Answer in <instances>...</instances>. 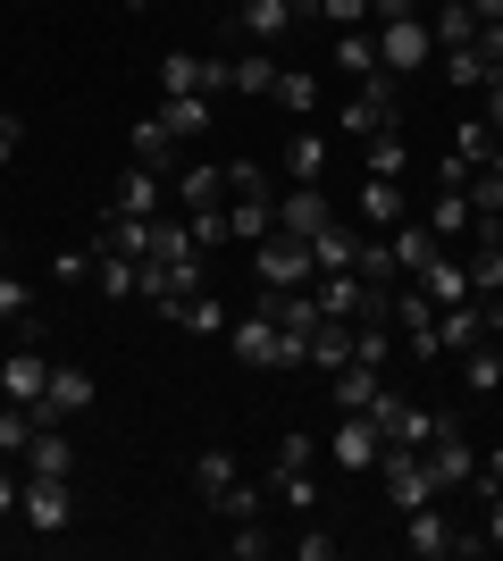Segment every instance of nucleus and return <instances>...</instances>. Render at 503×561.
Listing matches in <instances>:
<instances>
[{
    "instance_id": "nucleus-11",
    "label": "nucleus",
    "mask_w": 503,
    "mask_h": 561,
    "mask_svg": "<svg viewBox=\"0 0 503 561\" xmlns=\"http://www.w3.org/2000/svg\"><path fill=\"white\" fill-rule=\"evenodd\" d=\"M378 453H386V436H378V420H369V411H335L328 461H344V469H378Z\"/></svg>"
},
{
    "instance_id": "nucleus-58",
    "label": "nucleus",
    "mask_w": 503,
    "mask_h": 561,
    "mask_svg": "<svg viewBox=\"0 0 503 561\" xmlns=\"http://www.w3.org/2000/svg\"><path fill=\"white\" fill-rule=\"evenodd\" d=\"M294 18H328V0H286Z\"/></svg>"
},
{
    "instance_id": "nucleus-33",
    "label": "nucleus",
    "mask_w": 503,
    "mask_h": 561,
    "mask_svg": "<svg viewBox=\"0 0 503 561\" xmlns=\"http://www.w3.org/2000/svg\"><path fill=\"white\" fill-rule=\"evenodd\" d=\"M236 25L252 34V43H277V34L294 25V9H286V0H243V9H236Z\"/></svg>"
},
{
    "instance_id": "nucleus-38",
    "label": "nucleus",
    "mask_w": 503,
    "mask_h": 561,
    "mask_svg": "<svg viewBox=\"0 0 503 561\" xmlns=\"http://www.w3.org/2000/svg\"><path fill=\"white\" fill-rule=\"evenodd\" d=\"M227 202H277L268 168H261V160H227Z\"/></svg>"
},
{
    "instance_id": "nucleus-28",
    "label": "nucleus",
    "mask_w": 503,
    "mask_h": 561,
    "mask_svg": "<svg viewBox=\"0 0 503 561\" xmlns=\"http://www.w3.org/2000/svg\"><path fill=\"white\" fill-rule=\"evenodd\" d=\"M268 101H277V110H286V117H311V110H319V76H311V68H277V84H268Z\"/></svg>"
},
{
    "instance_id": "nucleus-59",
    "label": "nucleus",
    "mask_w": 503,
    "mask_h": 561,
    "mask_svg": "<svg viewBox=\"0 0 503 561\" xmlns=\"http://www.w3.org/2000/svg\"><path fill=\"white\" fill-rule=\"evenodd\" d=\"M0 260H9V234H0Z\"/></svg>"
},
{
    "instance_id": "nucleus-46",
    "label": "nucleus",
    "mask_w": 503,
    "mask_h": 561,
    "mask_svg": "<svg viewBox=\"0 0 503 561\" xmlns=\"http://www.w3.org/2000/svg\"><path fill=\"white\" fill-rule=\"evenodd\" d=\"M18 319H34V294H25V277L0 268V328H18Z\"/></svg>"
},
{
    "instance_id": "nucleus-21",
    "label": "nucleus",
    "mask_w": 503,
    "mask_h": 561,
    "mask_svg": "<svg viewBox=\"0 0 503 561\" xmlns=\"http://www.w3.org/2000/svg\"><path fill=\"white\" fill-rule=\"evenodd\" d=\"M428 34H436V50L479 43V9H470V0H436V9H428Z\"/></svg>"
},
{
    "instance_id": "nucleus-20",
    "label": "nucleus",
    "mask_w": 503,
    "mask_h": 561,
    "mask_svg": "<svg viewBox=\"0 0 503 561\" xmlns=\"http://www.w3.org/2000/svg\"><path fill=\"white\" fill-rule=\"evenodd\" d=\"M210 110H218V101H202V93H160V110H151V117L185 142V135H210Z\"/></svg>"
},
{
    "instance_id": "nucleus-24",
    "label": "nucleus",
    "mask_w": 503,
    "mask_h": 561,
    "mask_svg": "<svg viewBox=\"0 0 503 561\" xmlns=\"http://www.w3.org/2000/svg\"><path fill=\"white\" fill-rule=\"evenodd\" d=\"M378 386H386V369H361V360H344V369L328 377L335 411H369V402H378Z\"/></svg>"
},
{
    "instance_id": "nucleus-19",
    "label": "nucleus",
    "mask_w": 503,
    "mask_h": 561,
    "mask_svg": "<svg viewBox=\"0 0 503 561\" xmlns=\"http://www.w3.org/2000/svg\"><path fill=\"white\" fill-rule=\"evenodd\" d=\"M25 478H76V445L59 436V427H34V445H25Z\"/></svg>"
},
{
    "instance_id": "nucleus-17",
    "label": "nucleus",
    "mask_w": 503,
    "mask_h": 561,
    "mask_svg": "<svg viewBox=\"0 0 503 561\" xmlns=\"http://www.w3.org/2000/svg\"><path fill=\"white\" fill-rule=\"evenodd\" d=\"M428 469H436V486H445V494H461V486H470V469H479L470 436H461V427H445V436L428 445Z\"/></svg>"
},
{
    "instance_id": "nucleus-22",
    "label": "nucleus",
    "mask_w": 503,
    "mask_h": 561,
    "mask_svg": "<svg viewBox=\"0 0 503 561\" xmlns=\"http://www.w3.org/2000/svg\"><path fill=\"white\" fill-rule=\"evenodd\" d=\"M160 185H168L160 168H144V160H135V168H126V176H118V202H110V210H135V218H160Z\"/></svg>"
},
{
    "instance_id": "nucleus-2",
    "label": "nucleus",
    "mask_w": 503,
    "mask_h": 561,
    "mask_svg": "<svg viewBox=\"0 0 503 561\" xmlns=\"http://www.w3.org/2000/svg\"><path fill=\"white\" fill-rule=\"evenodd\" d=\"M344 135H403V93H395V76H361L353 84V101H344Z\"/></svg>"
},
{
    "instance_id": "nucleus-27",
    "label": "nucleus",
    "mask_w": 503,
    "mask_h": 561,
    "mask_svg": "<svg viewBox=\"0 0 503 561\" xmlns=\"http://www.w3.org/2000/svg\"><path fill=\"white\" fill-rule=\"evenodd\" d=\"M126 142H135V160H144V168H160V176H176V135H168L160 117H135V135H126Z\"/></svg>"
},
{
    "instance_id": "nucleus-54",
    "label": "nucleus",
    "mask_w": 503,
    "mask_h": 561,
    "mask_svg": "<svg viewBox=\"0 0 503 561\" xmlns=\"http://www.w3.org/2000/svg\"><path fill=\"white\" fill-rule=\"evenodd\" d=\"M479 59H487V68L503 76V25H479Z\"/></svg>"
},
{
    "instance_id": "nucleus-31",
    "label": "nucleus",
    "mask_w": 503,
    "mask_h": 561,
    "mask_svg": "<svg viewBox=\"0 0 503 561\" xmlns=\"http://www.w3.org/2000/svg\"><path fill=\"white\" fill-rule=\"evenodd\" d=\"M344 360H353V328H344V319H319V335H311V369L335 377Z\"/></svg>"
},
{
    "instance_id": "nucleus-40",
    "label": "nucleus",
    "mask_w": 503,
    "mask_h": 561,
    "mask_svg": "<svg viewBox=\"0 0 503 561\" xmlns=\"http://www.w3.org/2000/svg\"><path fill=\"white\" fill-rule=\"evenodd\" d=\"M361 160H369V176H403V168H411V142L403 135H369V142H361Z\"/></svg>"
},
{
    "instance_id": "nucleus-60",
    "label": "nucleus",
    "mask_w": 503,
    "mask_h": 561,
    "mask_svg": "<svg viewBox=\"0 0 503 561\" xmlns=\"http://www.w3.org/2000/svg\"><path fill=\"white\" fill-rule=\"evenodd\" d=\"M428 9H436V0H428Z\"/></svg>"
},
{
    "instance_id": "nucleus-26",
    "label": "nucleus",
    "mask_w": 503,
    "mask_h": 561,
    "mask_svg": "<svg viewBox=\"0 0 503 561\" xmlns=\"http://www.w3.org/2000/svg\"><path fill=\"white\" fill-rule=\"evenodd\" d=\"M335 68L353 76H378V34H369V25H335Z\"/></svg>"
},
{
    "instance_id": "nucleus-42",
    "label": "nucleus",
    "mask_w": 503,
    "mask_h": 561,
    "mask_svg": "<svg viewBox=\"0 0 503 561\" xmlns=\"http://www.w3.org/2000/svg\"><path fill=\"white\" fill-rule=\"evenodd\" d=\"M268 84H277V59H261V50H252V59H236V93H243V101H268Z\"/></svg>"
},
{
    "instance_id": "nucleus-6",
    "label": "nucleus",
    "mask_w": 503,
    "mask_h": 561,
    "mask_svg": "<svg viewBox=\"0 0 503 561\" xmlns=\"http://www.w3.org/2000/svg\"><path fill=\"white\" fill-rule=\"evenodd\" d=\"M369 34H378V68L386 76H411V68H428V59H436L428 18H395V25H369Z\"/></svg>"
},
{
    "instance_id": "nucleus-7",
    "label": "nucleus",
    "mask_w": 503,
    "mask_h": 561,
    "mask_svg": "<svg viewBox=\"0 0 503 561\" xmlns=\"http://www.w3.org/2000/svg\"><path fill=\"white\" fill-rule=\"evenodd\" d=\"M160 93H236V59H193V50H176V59H160Z\"/></svg>"
},
{
    "instance_id": "nucleus-8",
    "label": "nucleus",
    "mask_w": 503,
    "mask_h": 561,
    "mask_svg": "<svg viewBox=\"0 0 503 561\" xmlns=\"http://www.w3.org/2000/svg\"><path fill=\"white\" fill-rule=\"evenodd\" d=\"M18 519L34 528V537H59L76 519V494H68V478H25V494H18Z\"/></svg>"
},
{
    "instance_id": "nucleus-49",
    "label": "nucleus",
    "mask_w": 503,
    "mask_h": 561,
    "mask_svg": "<svg viewBox=\"0 0 503 561\" xmlns=\"http://www.w3.org/2000/svg\"><path fill=\"white\" fill-rule=\"evenodd\" d=\"M395 18H428V0H369V25H395Z\"/></svg>"
},
{
    "instance_id": "nucleus-29",
    "label": "nucleus",
    "mask_w": 503,
    "mask_h": 561,
    "mask_svg": "<svg viewBox=\"0 0 503 561\" xmlns=\"http://www.w3.org/2000/svg\"><path fill=\"white\" fill-rule=\"evenodd\" d=\"M286 176L294 185H328V135H294L286 142Z\"/></svg>"
},
{
    "instance_id": "nucleus-52",
    "label": "nucleus",
    "mask_w": 503,
    "mask_h": 561,
    "mask_svg": "<svg viewBox=\"0 0 503 561\" xmlns=\"http://www.w3.org/2000/svg\"><path fill=\"white\" fill-rule=\"evenodd\" d=\"M18 142H25V117H18V110H0V168L18 160Z\"/></svg>"
},
{
    "instance_id": "nucleus-44",
    "label": "nucleus",
    "mask_w": 503,
    "mask_h": 561,
    "mask_svg": "<svg viewBox=\"0 0 503 561\" xmlns=\"http://www.w3.org/2000/svg\"><path fill=\"white\" fill-rule=\"evenodd\" d=\"M210 512H218V519H261V486H252V478H236V486L218 494Z\"/></svg>"
},
{
    "instance_id": "nucleus-1",
    "label": "nucleus",
    "mask_w": 503,
    "mask_h": 561,
    "mask_svg": "<svg viewBox=\"0 0 503 561\" xmlns=\"http://www.w3.org/2000/svg\"><path fill=\"white\" fill-rule=\"evenodd\" d=\"M227 352H236L243 369H311V344H302V335H286L261 302H252L236 328H227Z\"/></svg>"
},
{
    "instance_id": "nucleus-41",
    "label": "nucleus",
    "mask_w": 503,
    "mask_h": 561,
    "mask_svg": "<svg viewBox=\"0 0 503 561\" xmlns=\"http://www.w3.org/2000/svg\"><path fill=\"white\" fill-rule=\"evenodd\" d=\"M470 294H503V243L479 234V252H470Z\"/></svg>"
},
{
    "instance_id": "nucleus-23",
    "label": "nucleus",
    "mask_w": 503,
    "mask_h": 561,
    "mask_svg": "<svg viewBox=\"0 0 503 561\" xmlns=\"http://www.w3.org/2000/svg\"><path fill=\"white\" fill-rule=\"evenodd\" d=\"M236 478H243V461H236V453H227V445L193 453V494H202V503H218V494L236 486Z\"/></svg>"
},
{
    "instance_id": "nucleus-18",
    "label": "nucleus",
    "mask_w": 503,
    "mask_h": 561,
    "mask_svg": "<svg viewBox=\"0 0 503 561\" xmlns=\"http://www.w3.org/2000/svg\"><path fill=\"white\" fill-rule=\"evenodd\" d=\"M470 344H487V310H479V294L470 302H454V310H436V352H470Z\"/></svg>"
},
{
    "instance_id": "nucleus-50",
    "label": "nucleus",
    "mask_w": 503,
    "mask_h": 561,
    "mask_svg": "<svg viewBox=\"0 0 503 561\" xmlns=\"http://www.w3.org/2000/svg\"><path fill=\"white\" fill-rule=\"evenodd\" d=\"M294 561H335V537L328 528H302V537H294Z\"/></svg>"
},
{
    "instance_id": "nucleus-15",
    "label": "nucleus",
    "mask_w": 503,
    "mask_h": 561,
    "mask_svg": "<svg viewBox=\"0 0 503 561\" xmlns=\"http://www.w3.org/2000/svg\"><path fill=\"white\" fill-rule=\"evenodd\" d=\"M403 553H411V561H445V553H454V519H445V503L403 512Z\"/></svg>"
},
{
    "instance_id": "nucleus-55",
    "label": "nucleus",
    "mask_w": 503,
    "mask_h": 561,
    "mask_svg": "<svg viewBox=\"0 0 503 561\" xmlns=\"http://www.w3.org/2000/svg\"><path fill=\"white\" fill-rule=\"evenodd\" d=\"M18 494H25V469H0V519L18 512Z\"/></svg>"
},
{
    "instance_id": "nucleus-39",
    "label": "nucleus",
    "mask_w": 503,
    "mask_h": 561,
    "mask_svg": "<svg viewBox=\"0 0 503 561\" xmlns=\"http://www.w3.org/2000/svg\"><path fill=\"white\" fill-rule=\"evenodd\" d=\"M311 260H319V277H335V268H353V260H361V234H353V227H328V234L311 243Z\"/></svg>"
},
{
    "instance_id": "nucleus-10",
    "label": "nucleus",
    "mask_w": 503,
    "mask_h": 561,
    "mask_svg": "<svg viewBox=\"0 0 503 561\" xmlns=\"http://www.w3.org/2000/svg\"><path fill=\"white\" fill-rule=\"evenodd\" d=\"M84 402H93V369H76V360H50V386H43V402H34V420L59 427V420H76Z\"/></svg>"
},
{
    "instance_id": "nucleus-48",
    "label": "nucleus",
    "mask_w": 503,
    "mask_h": 561,
    "mask_svg": "<svg viewBox=\"0 0 503 561\" xmlns=\"http://www.w3.org/2000/svg\"><path fill=\"white\" fill-rule=\"evenodd\" d=\"M470 494H479V503H495V494H503V453H479V469H470Z\"/></svg>"
},
{
    "instance_id": "nucleus-3",
    "label": "nucleus",
    "mask_w": 503,
    "mask_h": 561,
    "mask_svg": "<svg viewBox=\"0 0 503 561\" xmlns=\"http://www.w3.org/2000/svg\"><path fill=\"white\" fill-rule=\"evenodd\" d=\"M378 469H386V503H395V512L445 503V486H436V469H428V453H420V445H386Z\"/></svg>"
},
{
    "instance_id": "nucleus-30",
    "label": "nucleus",
    "mask_w": 503,
    "mask_h": 561,
    "mask_svg": "<svg viewBox=\"0 0 503 561\" xmlns=\"http://www.w3.org/2000/svg\"><path fill=\"white\" fill-rule=\"evenodd\" d=\"M461 386H470V394H503V344H470L461 352Z\"/></svg>"
},
{
    "instance_id": "nucleus-36",
    "label": "nucleus",
    "mask_w": 503,
    "mask_h": 561,
    "mask_svg": "<svg viewBox=\"0 0 503 561\" xmlns=\"http://www.w3.org/2000/svg\"><path fill=\"white\" fill-rule=\"evenodd\" d=\"M34 411H25V402H0V461H25V445H34Z\"/></svg>"
},
{
    "instance_id": "nucleus-5",
    "label": "nucleus",
    "mask_w": 503,
    "mask_h": 561,
    "mask_svg": "<svg viewBox=\"0 0 503 561\" xmlns=\"http://www.w3.org/2000/svg\"><path fill=\"white\" fill-rule=\"evenodd\" d=\"M495 160H503V135L487 126V117H461V126H454V151H445V168H436V176H445V185H470V176H479V168H495Z\"/></svg>"
},
{
    "instance_id": "nucleus-37",
    "label": "nucleus",
    "mask_w": 503,
    "mask_h": 561,
    "mask_svg": "<svg viewBox=\"0 0 503 561\" xmlns=\"http://www.w3.org/2000/svg\"><path fill=\"white\" fill-rule=\"evenodd\" d=\"M436 68L454 76V84H470V93H487V84H495V68L479 59V43H461V50H436Z\"/></svg>"
},
{
    "instance_id": "nucleus-35",
    "label": "nucleus",
    "mask_w": 503,
    "mask_h": 561,
    "mask_svg": "<svg viewBox=\"0 0 503 561\" xmlns=\"http://www.w3.org/2000/svg\"><path fill=\"white\" fill-rule=\"evenodd\" d=\"M176 328H193V335H227L236 319H227V302H218V294H185V302H176Z\"/></svg>"
},
{
    "instance_id": "nucleus-45",
    "label": "nucleus",
    "mask_w": 503,
    "mask_h": 561,
    "mask_svg": "<svg viewBox=\"0 0 503 561\" xmlns=\"http://www.w3.org/2000/svg\"><path fill=\"white\" fill-rule=\"evenodd\" d=\"M185 227H193V243H202V252H210V243H227V202H210V210H185Z\"/></svg>"
},
{
    "instance_id": "nucleus-14",
    "label": "nucleus",
    "mask_w": 503,
    "mask_h": 561,
    "mask_svg": "<svg viewBox=\"0 0 503 561\" xmlns=\"http://www.w3.org/2000/svg\"><path fill=\"white\" fill-rule=\"evenodd\" d=\"M361 234H395L411 218V193H403V176H369V185H361Z\"/></svg>"
},
{
    "instance_id": "nucleus-25",
    "label": "nucleus",
    "mask_w": 503,
    "mask_h": 561,
    "mask_svg": "<svg viewBox=\"0 0 503 561\" xmlns=\"http://www.w3.org/2000/svg\"><path fill=\"white\" fill-rule=\"evenodd\" d=\"M470 227H479L470 193H461V185H445V193L428 202V234H436V243H454V234H470Z\"/></svg>"
},
{
    "instance_id": "nucleus-4",
    "label": "nucleus",
    "mask_w": 503,
    "mask_h": 561,
    "mask_svg": "<svg viewBox=\"0 0 503 561\" xmlns=\"http://www.w3.org/2000/svg\"><path fill=\"white\" fill-rule=\"evenodd\" d=\"M252 277H261L268 294H294V285H311V277H319V260H311V243H294V234L268 227L261 243H252Z\"/></svg>"
},
{
    "instance_id": "nucleus-13",
    "label": "nucleus",
    "mask_w": 503,
    "mask_h": 561,
    "mask_svg": "<svg viewBox=\"0 0 503 561\" xmlns=\"http://www.w3.org/2000/svg\"><path fill=\"white\" fill-rule=\"evenodd\" d=\"M411 285H420V294H428L436 310H454V302H470V260H454L445 243H436V252L420 260V268H411Z\"/></svg>"
},
{
    "instance_id": "nucleus-43",
    "label": "nucleus",
    "mask_w": 503,
    "mask_h": 561,
    "mask_svg": "<svg viewBox=\"0 0 503 561\" xmlns=\"http://www.w3.org/2000/svg\"><path fill=\"white\" fill-rule=\"evenodd\" d=\"M227 553H236V561H268V553H277V537H268L261 519H236V537H227Z\"/></svg>"
},
{
    "instance_id": "nucleus-16",
    "label": "nucleus",
    "mask_w": 503,
    "mask_h": 561,
    "mask_svg": "<svg viewBox=\"0 0 503 561\" xmlns=\"http://www.w3.org/2000/svg\"><path fill=\"white\" fill-rule=\"evenodd\" d=\"M43 386H50V360H43L34 344H18L9 360H0V394H9V402H25V411H34V402H43Z\"/></svg>"
},
{
    "instance_id": "nucleus-56",
    "label": "nucleus",
    "mask_w": 503,
    "mask_h": 561,
    "mask_svg": "<svg viewBox=\"0 0 503 561\" xmlns=\"http://www.w3.org/2000/svg\"><path fill=\"white\" fill-rule=\"evenodd\" d=\"M479 537H487V545H503V494H495V503H487V519H479Z\"/></svg>"
},
{
    "instance_id": "nucleus-32",
    "label": "nucleus",
    "mask_w": 503,
    "mask_h": 561,
    "mask_svg": "<svg viewBox=\"0 0 503 561\" xmlns=\"http://www.w3.org/2000/svg\"><path fill=\"white\" fill-rule=\"evenodd\" d=\"M93 285L101 294H110V302H135V294H144V260H126V252H110L93 268Z\"/></svg>"
},
{
    "instance_id": "nucleus-57",
    "label": "nucleus",
    "mask_w": 503,
    "mask_h": 561,
    "mask_svg": "<svg viewBox=\"0 0 503 561\" xmlns=\"http://www.w3.org/2000/svg\"><path fill=\"white\" fill-rule=\"evenodd\" d=\"M479 117H487V126H495V135H503V76H495V84H487V110H479Z\"/></svg>"
},
{
    "instance_id": "nucleus-51",
    "label": "nucleus",
    "mask_w": 503,
    "mask_h": 561,
    "mask_svg": "<svg viewBox=\"0 0 503 561\" xmlns=\"http://www.w3.org/2000/svg\"><path fill=\"white\" fill-rule=\"evenodd\" d=\"M311 453H319V445H311V436H302V427H294L286 445H277V469H311Z\"/></svg>"
},
{
    "instance_id": "nucleus-12",
    "label": "nucleus",
    "mask_w": 503,
    "mask_h": 561,
    "mask_svg": "<svg viewBox=\"0 0 503 561\" xmlns=\"http://www.w3.org/2000/svg\"><path fill=\"white\" fill-rule=\"evenodd\" d=\"M395 335H403L411 360H445V352H436V302L420 294V285H403V294H395Z\"/></svg>"
},
{
    "instance_id": "nucleus-53",
    "label": "nucleus",
    "mask_w": 503,
    "mask_h": 561,
    "mask_svg": "<svg viewBox=\"0 0 503 561\" xmlns=\"http://www.w3.org/2000/svg\"><path fill=\"white\" fill-rule=\"evenodd\" d=\"M328 25H369V0H328Z\"/></svg>"
},
{
    "instance_id": "nucleus-34",
    "label": "nucleus",
    "mask_w": 503,
    "mask_h": 561,
    "mask_svg": "<svg viewBox=\"0 0 503 561\" xmlns=\"http://www.w3.org/2000/svg\"><path fill=\"white\" fill-rule=\"evenodd\" d=\"M436 252V234H428V218H403V227L386 234V260H395V268H420V260Z\"/></svg>"
},
{
    "instance_id": "nucleus-47",
    "label": "nucleus",
    "mask_w": 503,
    "mask_h": 561,
    "mask_svg": "<svg viewBox=\"0 0 503 561\" xmlns=\"http://www.w3.org/2000/svg\"><path fill=\"white\" fill-rule=\"evenodd\" d=\"M93 268H101V260H93V243H84V252H59V260H50V285H84Z\"/></svg>"
},
{
    "instance_id": "nucleus-9",
    "label": "nucleus",
    "mask_w": 503,
    "mask_h": 561,
    "mask_svg": "<svg viewBox=\"0 0 503 561\" xmlns=\"http://www.w3.org/2000/svg\"><path fill=\"white\" fill-rule=\"evenodd\" d=\"M335 227V202L319 185H294V193H277V234H294V243H319V234Z\"/></svg>"
}]
</instances>
